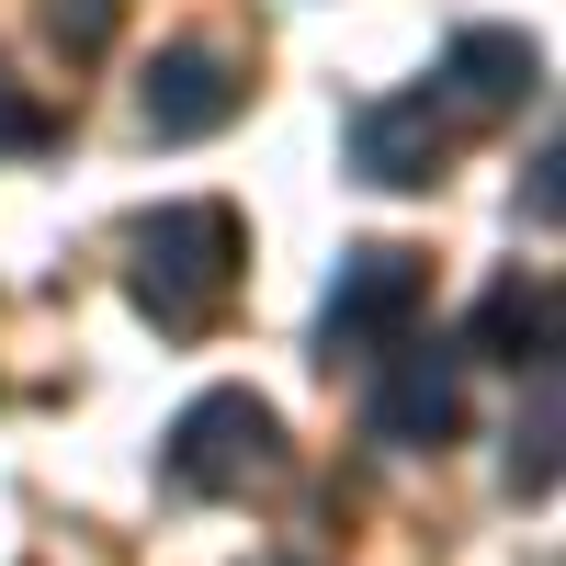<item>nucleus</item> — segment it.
I'll return each instance as SVG.
<instances>
[{"label": "nucleus", "instance_id": "obj_1", "mask_svg": "<svg viewBox=\"0 0 566 566\" xmlns=\"http://www.w3.org/2000/svg\"><path fill=\"white\" fill-rule=\"evenodd\" d=\"M239 261H250V227H239V205L181 193V205H159L148 227H136L125 295H136V317H159L170 340H193V328H216V306L239 295Z\"/></svg>", "mask_w": 566, "mask_h": 566}, {"label": "nucleus", "instance_id": "obj_2", "mask_svg": "<svg viewBox=\"0 0 566 566\" xmlns=\"http://www.w3.org/2000/svg\"><path fill=\"white\" fill-rule=\"evenodd\" d=\"M170 488H193V499H239V488H272L283 476V408L250 397V386H205L193 408L170 419Z\"/></svg>", "mask_w": 566, "mask_h": 566}, {"label": "nucleus", "instance_id": "obj_3", "mask_svg": "<svg viewBox=\"0 0 566 566\" xmlns=\"http://www.w3.org/2000/svg\"><path fill=\"white\" fill-rule=\"evenodd\" d=\"M419 295H431L419 250H397V239L340 250V272H328V295H317V363H386L408 340Z\"/></svg>", "mask_w": 566, "mask_h": 566}, {"label": "nucleus", "instance_id": "obj_4", "mask_svg": "<svg viewBox=\"0 0 566 566\" xmlns=\"http://www.w3.org/2000/svg\"><path fill=\"white\" fill-rule=\"evenodd\" d=\"M239 103H250V80H239V57H227V45H205V34L159 45V57H148V91H136V114H148L159 148H193V136L239 125Z\"/></svg>", "mask_w": 566, "mask_h": 566}, {"label": "nucleus", "instance_id": "obj_5", "mask_svg": "<svg viewBox=\"0 0 566 566\" xmlns=\"http://www.w3.org/2000/svg\"><path fill=\"white\" fill-rule=\"evenodd\" d=\"M453 103L442 91H386V103H363L352 114V170L363 181H386V193H431L442 159H453Z\"/></svg>", "mask_w": 566, "mask_h": 566}, {"label": "nucleus", "instance_id": "obj_6", "mask_svg": "<svg viewBox=\"0 0 566 566\" xmlns=\"http://www.w3.org/2000/svg\"><path fill=\"white\" fill-rule=\"evenodd\" d=\"M464 431V352H408L386 363V386H374V442L397 453H442Z\"/></svg>", "mask_w": 566, "mask_h": 566}, {"label": "nucleus", "instance_id": "obj_7", "mask_svg": "<svg viewBox=\"0 0 566 566\" xmlns=\"http://www.w3.org/2000/svg\"><path fill=\"white\" fill-rule=\"evenodd\" d=\"M442 103L453 114H522L533 91H544V45L533 34H510V23H464L453 45H442Z\"/></svg>", "mask_w": 566, "mask_h": 566}, {"label": "nucleus", "instance_id": "obj_8", "mask_svg": "<svg viewBox=\"0 0 566 566\" xmlns=\"http://www.w3.org/2000/svg\"><path fill=\"white\" fill-rule=\"evenodd\" d=\"M464 352H488V363H555V283L544 272H499L488 295H476V317H464Z\"/></svg>", "mask_w": 566, "mask_h": 566}, {"label": "nucleus", "instance_id": "obj_9", "mask_svg": "<svg viewBox=\"0 0 566 566\" xmlns=\"http://www.w3.org/2000/svg\"><path fill=\"white\" fill-rule=\"evenodd\" d=\"M510 488H522V499L555 488V386H533V419L510 431Z\"/></svg>", "mask_w": 566, "mask_h": 566}, {"label": "nucleus", "instance_id": "obj_10", "mask_svg": "<svg viewBox=\"0 0 566 566\" xmlns=\"http://www.w3.org/2000/svg\"><path fill=\"white\" fill-rule=\"evenodd\" d=\"M45 23H57V45L103 57V45H114V0H45Z\"/></svg>", "mask_w": 566, "mask_h": 566}, {"label": "nucleus", "instance_id": "obj_11", "mask_svg": "<svg viewBox=\"0 0 566 566\" xmlns=\"http://www.w3.org/2000/svg\"><path fill=\"white\" fill-rule=\"evenodd\" d=\"M555 170H566V159L544 148V159H533V181H522V216H533V227H555V216H566V181H555Z\"/></svg>", "mask_w": 566, "mask_h": 566}, {"label": "nucleus", "instance_id": "obj_12", "mask_svg": "<svg viewBox=\"0 0 566 566\" xmlns=\"http://www.w3.org/2000/svg\"><path fill=\"white\" fill-rule=\"evenodd\" d=\"M34 136H45V114L23 103V91H12V80H0V148H34Z\"/></svg>", "mask_w": 566, "mask_h": 566}]
</instances>
